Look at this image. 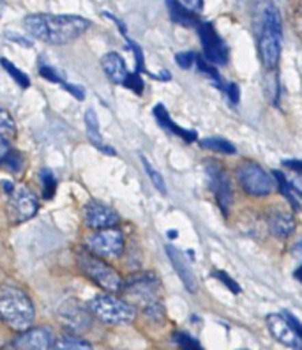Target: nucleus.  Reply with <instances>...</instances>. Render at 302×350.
I'll use <instances>...</instances> for the list:
<instances>
[{
    "mask_svg": "<svg viewBox=\"0 0 302 350\" xmlns=\"http://www.w3.org/2000/svg\"><path fill=\"white\" fill-rule=\"evenodd\" d=\"M90 22L71 14H30L25 18V29L32 38L50 44H66L80 38Z\"/></svg>",
    "mask_w": 302,
    "mask_h": 350,
    "instance_id": "obj_1",
    "label": "nucleus"
},
{
    "mask_svg": "<svg viewBox=\"0 0 302 350\" xmlns=\"http://www.w3.org/2000/svg\"><path fill=\"white\" fill-rule=\"evenodd\" d=\"M256 23H258V51L265 69H274L281 55V16L273 0H260L256 4Z\"/></svg>",
    "mask_w": 302,
    "mask_h": 350,
    "instance_id": "obj_2",
    "label": "nucleus"
},
{
    "mask_svg": "<svg viewBox=\"0 0 302 350\" xmlns=\"http://www.w3.org/2000/svg\"><path fill=\"white\" fill-rule=\"evenodd\" d=\"M34 306L29 295L16 286L0 288V319L16 331H25L34 322Z\"/></svg>",
    "mask_w": 302,
    "mask_h": 350,
    "instance_id": "obj_3",
    "label": "nucleus"
},
{
    "mask_svg": "<svg viewBox=\"0 0 302 350\" xmlns=\"http://www.w3.org/2000/svg\"><path fill=\"white\" fill-rule=\"evenodd\" d=\"M89 310L96 319L105 324H128L135 321L137 310L126 301L113 295H98L89 304Z\"/></svg>",
    "mask_w": 302,
    "mask_h": 350,
    "instance_id": "obj_4",
    "label": "nucleus"
},
{
    "mask_svg": "<svg viewBox=\"0 0 302 350\" xmlns=\"http://www.w3.org/2000/svg\"><path fill=\"white\" fill-rule=\"evenodd\" d=\"M77 258L81 271L94 283H98L101 288H105L107 292H119L122 288V278L119 276V273L108 264H105L102 260H99L98 255H94L92 252H85L83 250V252H78Z\"/></svg>",
    "mask_w": 302,
    "mask_h": 350,
    "instance_id": "obj_5",
    "label": "nucleus"
},
{
    "mask_svg": "<svg viewBox=\"0 0 302 350\" xmlns=\"http://www.w3.org/2000/svg\"><path fill=\"white\" fill-rule=\"evenodd\" d=\"M238 186L249 197H267L274 189V179L255 161H244L235 172Z\"/></svg>",
    "mask_w": 302,
    "mask_h": 350,
    "instance_id": "obj_6",
    "label": "nucleus"
},
{
    "mask_svg": "<svg viewBox=\"0 0 302 350\" xmlns=\"http://www.w3.org/2000/svg\"><path fill=\"white\" fill-rule=\"evenodd\" d=\"M90 252L105 258H119L124 252V237L115 228H102L87 239Z\"/></svg>",
    "mask_w": 302,
    "mask_h": 350,
    "instance_id": "obj_7",
    "label": "nucleus"
},
{
    "mask_svg": "<svg viewBox=\"0 0 302 350\" xmlns=\"http://www.w3.org/2000/svg\"><path fill=\"white\" fill-rule=\"evenodd\" d=\"M126 294L143 304V308H149L158 301V280L152 273L135 274L126 283Z\"/></svg>",
    "mask_w": 302,
    "mask_h": 350,
    "instance_id": "obj_8",
    "label": "nucleus"
},
{
    "mask_svg": "<svg viewBox=\"0 0 302 350\" xmlns=\"http://www.w3.org/2000/svg\"><path fill=\"white\" fill-rule=\"evenodd\" d=\"M39 209L38 198L27 188L13 189L8 202V218L11 223L29 221Z\"/></svg>",
    "mask_w": 302,
    "mask_h": 350,
    "instance_id": "obj_9",
    "label": "nucleus"
},
{
    "mask_svg": "<svg viewBox=\"0 0 302 350\" xmlns=\"http://www.w3.org/2000/svg\"><path fill=\"white\" fill-rule=\"evenodd\" d=\"M198 36H200L205 59L209 60L210 64H226V60H228V48H226L225 41L219 38V34L216 32L212 23H198Z\"/></svg>",
    "mask_w": 302,
    "mask_h": 350,
    "instance_id": "obj_10",
    "label": "nucleus"
},
{
    "mask_svg": "<svg viewBox=\"0 0 302 350\" xmlns=\"http://www.w3.org/2000/svg\"><path fill=\"white\" fill-rule=\"evenodd\" d=\"M59 315L62 324L74 334L85 333V331L90 329V324H92V321H90V310H87L80 301L71 299L62 304Z\"/></svg>",
    "mask_w": 302,
    "mask_h": 350,
    "instance_id": "obj_11",
    "label": "nucleus"
},
{
    "mask_svg": "<svg viewBox=\"0 0 302 350\" xmlns=\"http://www.w3.org/2000/svg\"><path fill=\"white\" fill-rule=\"evenodd\" d=\"M83 218H85V225L90 228H96V230L113 228L119 223V214L101 202L87 204L85 209H83Z\"/></svg>",
    "mask_w": 302,
    "mask_h": 350,
    "instance_id": "obj_12",
    "label": "nucleus"
},
{
    "mask_svg": "<svg viewBox=\"0 0 302 350\" xmlns=\"http://www.w3.org/2000/svg\"><path fill=\"white\" fill-rule=\"evenodd\" d=\"M209 179H210V188L214 191V197H216L217 205L219 209L223 211V214H228L232 207V183L230 177L221 168H209Z\"/></svg>",
    "mask_w": 302,
    "mask_h": 350,
    "instance_id": "obj_13",
    "label": "nucleus"
},
{
    "mask_svg": "<svg viewBox=\"0 0 302 350\" xmlns=\"http://www.w3.org/2000/svg\"><path fill=\"white\" fill-rule=\"evenodd\" d=\"M51 345V333L46 327L29 329L14 340L16 350H48Z\"/></svg>",
    "mask_w": 302,
    "mask_h": 350,
    "instance_id": "obj_14",
    "label": "nucleus"
},
{
    "mask_svg": "<svg viewBox=\"0 0 302 350\" xmlns=\"http://www.w3.org/2000/svg\"><path fill=\"white\" fill-rule=\"evenodd\" d=\"M267 325L277 342H281L283 345H286V347H292V349H295V350H301V338L294 333V329L290 327V324L286 322L285 317L269 315Z\"/></svg>",
    "mask_w": 302,
    "mask_h": 350,
    "instance_id": "obj_15",
    "label": "nucleus"
},
{
    "mask_svg": "<svg viewBox=\"0 0 302 350\" xmlns=\"http://www.w3.org/2000/svg\"><path fill=\"white\" fill-rule=\"evenodd\" d=\"M166 255H168V258H170L175 273L179 274L180 282L184 283V286H186L187 291L191 292V294H195V292L198 291V283H196L195 274H193L191 267H189V264L186 262L182 253H180L177 248H174V246H166Z\"/></svg>",
    "mask_w": 302,
    "mask_h": 350,
    "instance_id": "obj_16",
    "label": "nucleus"
},
{
    "mask_svg": "<svg viewBox=\"0 0 302 350\" xmlns=\"http://www.w3.org/2000/svg\"><path fill=\"white\" fill-rule=\"evenodd\" d=\"M267 223L271 234L279 237V239H286L295 230V219L288 213H285V211H273V213L269 214Z\"/></svg>",
    "mask_w": 302,
    "mask_h": 350,
    "instance_id": "obj_17",
    "label": "nucleus"
},
{
    "mask_svg": "<svg viewBox=\"0 0 302 350\" xmlns=\"http://www.w3.org/2000/svg\"><path fill=\"white\" fill-rule=\"evenodd\" d=\"M101 66L102 71L107 73V77L110 78L113 83H124V80L128 77L126 62H124V59L119 53H107V55L101 59Z\"/></svg>",
    "mask_w": 302,
    "mask_h": 350,
    "instance_id": "obj_18",
    "label": "nucleus"
},
{
    "mask_svg": "<svg viewBox=\"0 0 302 350\" xmlns=\"http://www.w3.org/2000/svg\"><path fill=\"white\" fill-rule=\"evenodd\" d=\"M154 117H156V120L159 122V126L165 129H168L170 133H174V135H177V137L184 138L186 142H195L196 140V133L195 131H187V129H182L179 128V126L175 124L174 120H171V117L168 116V111H166V108L163 107V105H156L152 110Z\"/></svg>",
    "mask_w": 302,
    "mask_h": 350,
    "instance_id": "obj_19",
    "label": "nucleus"
},
{
    "mask_svg": "<svg viewBox=\"0 0 302 350\" xmlns=\"http://www.w3.org/2000/svg\"><path fill=\"white\" fill-rule=\"evenodd\" d=\"M85 126H87V133H89V138L92 142L94 146L101 149L102 152L110 154V156H115V150L111 149V147L102 146L101 142V131H99V122H98V117H96V111L90 108V110L85 111Z\"/></svg>",
    "mask_w": 302,
    "mask_h": 350,
    "instance_id": "obj_20",
    "label": "nucleus"
},
{
    "mask_svg": "<svg viewBox=\"0 0 302 350\" xmlns=\"http://www.w3.org/2000/svg\"><path fill=\"white\" fill-rule=\"evenodd\" d=\"M166 5H168V11H170V18L175 23L184 27H193L198 23L195 13H191L189 9L184 8L179 0H166Z\"/></svg>",
    "mask_w": 302,
    "mask_h": 350,
    "instance_id": "obj_21",
    "label": "nucleus"
},
{
    "mask_svg": "<svg viewBox=\"0 0 302 350\" xmlns=\"http://www.w3.org/2000/svg\"><path fill=\"white\" fill-rule=\"evenodd\" d=\"M200 146L204 149H209L212 152H219V154H235V146L230 144L228 140L221 137H210L205 138V140L200 142Z\"/></svg>",
    "mask_w": 302,
    "mask_h": 350,
    "instance_id": "obj_22",
    "label": "nucleus"
},
{
    "mask_svg": "<svg viewBox=\"0 0 302 350\" xmlns=\"http://www.w3.org/2000/svg\"><path fill=\"white\" fill-rule=\"evenodd\" d=\"M274 179H276L277 183V188H279V193L283 195V197L286 198V200L292 204V209L294 211H299V202L295 200V195H294V186L286 180V177L281 172H274Z\"/></svg>",
    "mask_w": 302,
    "mask_h": 350,
    "instance_id": "obj_23",
    "label": "nucleus"
},
{
    "mask_svg": "<svg viewBox=\"0 0 302 350\" xmlns=\"http://www.w3.org/2000/svg\"><path fill=\"white\" fill-rule=\"evenodd\" d=\"M55 350H92L90 343L77 336H62L57 340Z\"/></svg>",
    "mask_w": 302,
    "mask_h": 350,
    "instance_id": "obj_24",
    "label": "nucleus"
},
{
    "mask_svg": "<svg viewBox=\"0 0 302 350\" xmlns=\"http://www.w3.org/2000/svg\"><path fill=\"white\" fill-rule=\"evenodd\" d=\"M196 64H198V69H200L202 73L207 75V77L212 80V83L217 87V89H221L223 92H225V89H226L225 81H223L221 75H219V71H217L214 66H210L209 62H205L204 59H196Z\"/></svg>",
    "mask_w": 302,
    "mask_h": 350,
    "instance_id": "obj_25",
    "label": "nucleus"
},
{
    "mask_svg": "<svg viewBox=\"0 0 302 350\" xmlns=\"http://www.w3.org/2000/svg\"><path fill=\"white\" fill-rule=\"evenodd\" d=\"M141 163H143L145 172H147V175H149L150 183H152L154 186H156V189H158L159 193L166 195V184H165V179H163V175L159 174V172L152 167V163H150L149 159L145 158V156H141Z\"/></svg>",
    "mask_w": 302,
    "mask_h": 350,
    "instance_id": "obj_26",
    "label": "nucleus"
},
{
    "mask_svg": "<svg viewBox=\"0 0 302 350\" xmlns=\"http://www.w3.org/2000/svg\"><path fill=\"white\" fill-rule=\"evenodd\" d=\"M14 120L13 117L9 116L8 111L0 108V140L14 137Z\"/></svg>",
    "mask_w": 302,
    "mask_h": 350,
    "instance_id": "obj_27",
    "label": "nucleus"
},
{
    "mask_svg": "<svg viewBox=\"0 0 302 350\" xmlns=\"http://www.w3.org/2000/svg\"><path fill=\"white\" fill-rule=\"evenodd\" d=\"M0 64L4 66L5 71H8V73L11 75V77H13L14 80H16V83L20 87H22V89H27V87L30 85L29 77H27L25 73H22V71H20V69H18V68H14V66L11 64V62H9L8 59H0Z\"/></svg>",
    "mask_w": 302,
    "mask_h": 350,
    "instance_id": "obj_28",
    "label": "nucleus"
},
{
    "mask_svg": "<svg viewBox=\"0 0 302 350\" xmlns=\"http://www.w3.org/2000/svg\"><path fill=\"white\" fill-rule=\"evenodd\" d=\"M41 186H43L44 198L53 197V193L57 189V179L55 175L51 174V170H48V168L41 170Z\"/></svg>",
    "mask_w": 302,
    "mask_h": 350,
    "instance_id": "obj_29",
    "label": "nucleus"
},
{
    "mask_svg": "<svg viewBox=\"0 0 302 350\" xmlns=\"http://www.w3.org/2000/svg\"><path fill=\"white\" fill-rule=\"evenodd\" d=\"M174 340L179 345L180 350H204L200 343L196 342L195 338H191L187 333H175Z\"/></svg>",
    "mask_w": 302,
    "mask_h": 350,
    "instance_id": "obj_30",
    "label": "nucleus"
},
{
    "mask_svg": "<svg viewBox=\"0 0 302 350\" xmlns=\"http://www.w3.org/2000/svg\"><path fill=\"white\" fill-rule=\"evenodd\" d=\"M39 75L44 78V80L51 81V83H64V80H62V77H60L59 73H57L55 69L51 68V66L48 64H41L39 66Z\"/></svg>",
    "mask_w": 302,
    "mask_h": 350,
    "instance_id": "obj_31",
    "label": "nucleus"
},
{
    "mask_svg": "<svg viewBox=\"0 0 302 350\" xmlns=\"http://www.w3.org/2000/svg\"><path fill=\"white\" fill-rule=\"evenodd\" d=\"M214 278H216V280H219L221 283H225L226 288H228L230 292H234V294H241V286H238L234 278L228 276L225 271H216V273H214Z\"/></svg>",
    "mask_w": 302,
    "mask_h": 350,
    "instance_id": "obj_32",
    "label": "nucleus"
},
{
    "mask_svg": "<svg viewBox=\"0 0 302 350\" xmlns=\"http://www.w3.org/2000/svg\"><path fill=\"white\" fill-rule=\"evenodd\" d=\"M122 85H126L128 89H131L135 94H141L143 92V81H141L140 75H129L126 77V80H124Z\"/></svg>",
    "mask_w": 302,
    "mask_h": 350,
    "instance_id": "obj_33",
    "label": "nucleus"
},
{
    "mask_svg": "<svg viewBox=\"0 0 302 350\" xmlns=\"http://www.w3.org/2000/svg\"><path fill=\"white\" fill-rule=\"evenodd\" d=\"M175 62L182 69H189L196 62V55L193 51H180V53L175 55Z\"/></svg>",
    "mask_w": 302,
    "mask_h": 350,
    "instance_id": "obj_34",
    "label": "nucleus"
},
{
    "mask_svg": "<svg viewBox=\"0 0 302 350\" xmlns=\"http://www.w3.org/2000/svg\"><path fill=\"white\" fill-rule=\"evenodd\" d=\"M2 161L8 165V168L11 172H20V168H22L23 165V158L18 152H8V156H5Z\"/></svg>",
    "mask_w": 302,
    "mask_h": 350,
    "instance_id": "obj_35",
    "label": "nucleus"
},
{
    "mask_svg": "<svg viewBox=\"0 0 302 350\" xmlns=\"http://www.w3.org/2000/svg\"><path fill=\"white\" fill-rule=\"evenodd\" d=\"M126 41H128L129 46L133 48V53H135V60H137V69H138V71H145V60H143V53H141V48L138 46L137 43H133L129 38H126Z\"/></svg>",
    "mask_w": 302,
    "mask_h": 350,
    "instance_id": "obj_36",
    "label": "nucleus"
},
{
    "mask_svg": "<svg viewBox=\"0 0 302 350\" xmlns=\"http://www.w3.org/2000/svg\"><path fill=\"white\" fill-rule=\"evenodd\" d=\"M180 4L184 5L186 9H189L191 13H200L202 9H204V0H179Z\"/></svg>",
    "mask_w": 302,
    "mask_h": 350,
    "instance_id": "obj_37",
    "label": "nucleus"
},
{
    "mask_svg": "<svg viewBox=\"0 0 302 350\" xmlns=\"http://www.w3.org/2000/svg\"><path fill=\"white\" fill-rule=\"evenodd\" d=\"M285 319H286V322L290 324V327L294 329V333L297 334L299 338H301V342H302V324H301V322H299L297 319L292 315V313H285Z\"/></svg>",
    "mask_w": 302,
    "mask_h": 350,
    "instance_id": "obj_38",
    "label": "nucleus"
},
{
    "mask_svg": "<svg viewBox=\"0 0 302 350\" xmlns=\"http://www.w3.org/2000/svg\"><path fill=\"white\" fill-rule=\"evenodd\" d=\"M225 92L228 94V99H230L232 103H238V87L235 85V83H228L225 89Z\"/></svg>",
    "mask_w": 302,
    "mask_h": 350,
    "instance_id": "obj_39",
    "label": "nucleus"
},
{
    "mask_svg": "<svg viewBox=\"0 0 302 350\" xmlns=\"http://www.w3.org/2000/svg\"><path fill=\"white\" fill-rule=\"evenodd\" d=\"M64 85V89L68 90V92H71L72 96L77 99H83V90L80 89V87H74V85H69V83H62Z\"/></svg>",
    "mask_w": 302,
    "mask_h": 350,
    "instance_id": "obj_40",
    "label": "nucleus"
},
{
    "mask_svg": "<svg viewBox=\"0 0 302 350\" xmlns=\"http://www.w3.org/2000/svg\"><path fill=\"white\" fill-rule=\"evenodd\" d=\"M8 39L9 41H16V43H20V44H23V46H32V43H30L29 39H23L22 36H18V34H11V32H8Z\"/></svg>",
    "mask_w": 302,
    "mask_h": 350,
    "instance_id": "obj_41",
    "label": "nucleus"
},
{
    "mask_svg": "<svg viewBox=\"0 0 302 350\" xmlns=\"http://www.w3.org/2000/svg\"><path fill=\"white\" fill-rule=\"evenodd\" d=\"M286 167L290 168V170L297 172L299 175H302V161H297V159H290V161H285Z\"/></svg>",
    "mask_w": 302,
    "mask_h": 350,
    "instance_id": "obj_42",
    "label": "nucleus"
},
{
    "mask_svg": "<svg viewBox=\"0 0 302 350\" xmlns=\"http://www.w3.org/2000/svg\"><path fill=\"white\" fill-rule=\"evenodd\" d=\"M295 29H297L299 36L302 38V5L297 9V13H295Z\"/></svg>",
    "mask_w": 302,
    "mask_h": 350,
    "instance_id": "obj_43",
    "label": "nucleus"
},
{
    "mask_svg": "<svg viewBox=\"0 0 302 350\" xmlns=\"http://www.w3.org/2000/svg\"><path fill=\"white\" fill-rule=\"evenodd\" d=\"M9 152V146H8V142L5 140H0V161L8 156Z\"/></svg>",
    "mask_w": 302,
    "mask_h": 350,
    "instance_id": "obj_44",
    "label": "nucleus"
},
{
    "mask_svg": "<svg viewBox=\"0 0 302 350\" xmlns=\"http://www.w3.org/2000/svg\"><path fill=\"white\" fill-rule=\"evenodd\" d=\"M295 278H297V280H302V265L299 267L297 271H295Z\"/></svg>",
    "mask_w": 302,
    "mask_h": 350,
    "instance_id": "obj_45",
    "label": "nucleus"
},
{
    "mask_svg": "<svg viewBox=\"0 0 302 350\" xmlns=\"http://www.w3.org/2000/svg\"><path fill=\"white\" fill-rule=\"evenodd\" d=\"M294 193H295V195H297V197L301 198V200H302V189H297V188H294Z\"/></svg>",
    "mask_w": 302,
    "mask_h": 350,
    "instance_id": "obj_46",
    "label": "nucleus"
},
{
    "mask_svg": "<svg viewBox=\"0 0 302 350\" xmlns=\"http://www.w3.org/2000/svg\"><path fill=\"white\" fill-rule=\"evenodd\" d=\"M168 237H171V239H175V237H177V232H175V230L168 232Z\"/></svg>",
    "mask_w": 302,
    "mask_h": 350,
    "instance_id": "obj_47",
    "label": "nucleus"
},
{
    "mask_svg": "<svg viewBox=\"0 0 302 350\" xmlns=\"http://www.w3.org/2000/svg\"><path fill=\"white\" fill-rule=\"evenodd\" d=\"M295 250H297V253H302V241L297 244V246H295Z\"/></svg>",
    "mask_w": 302,
    "mask_h": 350,
    "instance_id": "obj_48",
    "label": "nucleus"
},
{
    "mask_svg": "<svg viewBox=\"0 0 302 350\" xmlns=\"http://www.w3.org/2000/svg\"><path fill=\"white\" fill-rule=\"evenodd\" d=\"M0 14H2V5H0Z\"/></svg>",
    "mask_w": 302,
    "mask_h": 350,
    "instance_id": "obj_49",
    "label": "nucleus"
}]
</instances>
